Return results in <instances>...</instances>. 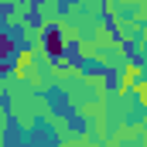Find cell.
<instances>
[{"instance_id": "cell-1", "label": "cell", "mask_w": 147, "mask_h": 147, "mask_svg": "<svg viewBox=\"0 0 147 147\" xmlns=\"http://www.w3.org/2000/svg\"><path fill=\"white\" fill-rule=\"evenodd\" d=\"M0 3L7 7V28H24L38 10L34 0H0Z\"/></svg>"}, {"instance_id": "cell-2", "label": "cell", "mask_w": 147, "mask_h": 147, "mask_svg": "<svg viewBox=\"0 0 147 147\" xmlns=\"http://www.w3.org/2000/svg\"><path fill=\"white\" fill-rule=\"evenodd\" d=\"M45 55L51 58V62H62V58H69V41H65V34L58 31V28H48L45 31Z\"/></svg>"}, {"instance_id": "cell-3", "label": "cell", "mask_w": 147, "mask_h": 147, "mask_svg": "<svg viewBox=\"0 0 147 147\" xmlns=\"http://www.w3.org/2000/svg\"><path fill=\"white\" fill-rule=\"evenodd\" d=\"M62 17H65V7H62L58 0H41V3H38V10H34V21L45 28V31H48V28H55Z\"/></svg>"}, {"instance_id": "cell-4", "label": "cell", "mask_w": 147, "mask_h": 147, "mask_svg": "<svg viewBox=\"0 0 147 147\" xmlns=\"http://www.w3.org/2000/svg\"><path fill=\"white\" fill-rule=\"evenodd\" d=\"M45 123H48V127L55 130V137H58V140H65V137L72 134V120H69L65 113H51V116H48Z\"/></svg>"}, {"instance_id": "cell-5", "label": "cell", "mask_w": 147, "mask_h": 147, "mask_svg": "<svg viewBox=\"0 0 147 147\" xmlns=\"http://www.w3.org/2000/svg\"><path fill=\"white\" fill-rule=\"evenodd\" d=\"M134 99H137V106L147 113V82H140V86L134 89Z\"/></svg>"}, {"instance_id": "cell-6", "label": "cell", "mask_w": 147, "mask_h": 147, "mask_svg": "<svg viewBox=\"0 0 147 147\" xmlns=\"http://www.w3.org/2000/svg\"><path fill=\"white\" fill-rule=\"evenodd\" d=\"M134 21L147 28V0H137V10H134Z\"/></svg>"}]
</instances>
